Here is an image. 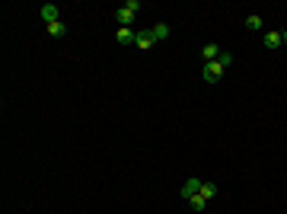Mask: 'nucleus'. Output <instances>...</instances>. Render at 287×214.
<instances>
[{
	"mask_svg": "<svg viewBox=\"0 0 287 214\" xmlns=\"http://www.w3.org/2000/svg\"><path fill=\"white\" fill-rule=\"evenodd\" d=\"M45 29H48V36H51V38H64L67 36V26L61 23V19H58V23H48Z\"/></svg>",
	"mask_w": 287,
	"mask_h": 214,
	"instance_id": "nucleus-8",
	"label": "nucleus"
},
{
	"mask_svg": "<svg viewBox=\"0 0 287 214\" xmlns=\"http://www.w3.org/2000/svg\"><path fill=\"white\" fill-rule=\"evenodd\" d=\"M42 19H45V26L58 23V6H54V3H42Z\"/></svg>",
	"mask_w": 287,
	"mask_h": 214,
	"instance_id": "nucleus-10",
	"label": "nucleus"
},
{
	"mask_svg": "<svg viewBox=\"0 0 287 214\" xmlns=\"http://www.w3.org/2000/svg\"><path fill=\"white\" fill-rule=\"evenodd\" d=\"M150 32H153V38H156V42H163V38H169V32H173V26H169V23H156V26H153V29H150Z\"/></svg>",
	"mask_w": 287,
	"mask_h": 214,
	"instance_id": "nucleus-9",
	"label": "nucleus"
},
{
	"mask_svg": "<svg viewBox=\"0 0 287 214\" xmlns=\"http://www.w3.org/2000/svg\"><path fill=\"white\" fill-rule=\"evenodd\" d=\"M220 55H223V51L217 48L214 42H211V45H204V48H201V58H204V61H208V64H211V61H217V58H220Z\"/></svg>",
	"mask_w": 287,
	"mask_h": 214,
	"instance_id": "nucleus-7",
	"label": "nucleus"
},
{
	"mask_svg": "<svg viewBox=\"0 0 287 214\" xmlns=\"http://www.w3.org/2000/svg\"><path fill=\"white\" fill-rule=\"evenodd\" d=\"M188 205H191V208H195L198 214H204V208H208V198L198 192V195H191V198H188Z\"/></svg>",
	"mask_w": 287,
	"mask_h": 214,
	"instance_id": "nucleus-11",
	"label": "nucleus"
},
{
	"mask_svg": "<svg viewBox=\"0 0 287 214\" xmlns=\"http://www.w3.org/2000/svg\"><path fill=\"white\" fill-rule=\"evenodd\" d=\"M138 13H141V0H125V3L115 10V19H118V26H128V29H131Z\"/></svg>",
	"mask_w": 287,
	"mask_h": 214,
	"instance_id": "nucleus-1",
	"label": "nucleus"
},
{
	"mask_svg": "<svg viewBox=\"0 0 287 214\" xmlns=\"http://www.w3.org/2000/svg\"><path fill=\"white\" fill-rule=\"evenodd\" d=\"M115 38H118V45H134V38H138V32L128 29V26H118V32H115Z\"/></svg>",
	"mask_w": 287,
	"mask_h": 214,
	"instance_id": "nucleus-6",
	"label": "nucleus"
},
{
	"mask_svg": "<svg viewBox=\"0 0 287 214\" xmlns=\"http://www.w3.org/2000/svg\"><path fill=\"white\" fill-rule=\"evenodd\" d=\"M134 45H138V48H141V51H147V48H153V45H156V38H153V32H150V29H141V32H138V38H134Z\"/></svg>",
	"mask_w": 287,
	"mask_h": 214,
	"instance_id": "nucleus-5",
	"label": "nucleus"
},
{
	"mask_svg": "<svg viewBox=\"0 0 287 214\" xmlns=\"http://www.w3.org/2000/svg\"><path fill=\"white\" fill-rule=\"evenodd\" d=\"M262 45H265V48H268V51H275V48H281V29H268V32H265V36H262Z\"/></svg>",
	"mask_w": 287,
	"mask_h": 214,
	"instance_id": "nucleus-4",
	"label": "nucleus"
},
{
	"mask_svg": "<svg viewBox=\"0 0 287 214\" xmlns=\"http://www.w3.org/2000/svg\"><path fill=\"white\" fill-rule=\"evenodd\" d=\"M281 42H284V45H287V32H281Z\"/></svg>",
	"mask_w": 287,
	"mask_h": 214,
	"instance_id": "nucleus-15",
	"label": "nucleus"
},
{
	"mask_svg": "<svg viewBox=\"0 0 287 214\" xmlns=\"http://www.w3.org/2000/svg\"><path fill=\"white\" fill-rule=\"evenodd\" d=\"M201 185H204L201 179H198V176H191V179H185V185H182V189H179V195H182V198H185V202H188L191 195H198V192H201Z\"/></svg>",
	"mask_w": 287,
	"mask_h": 214,
	"instance_id": "nucleus-3",
	"label": "nucleus"
},
{
	"mask_svg": "<svg viewBox=\"0 0 287 214\" xmlns=\"http://www.w3.org/2000/svg\"><path fill=\"white\" fill-rule=\"evenodd\" d=\"M223 71H227V68H223L220 61H211V64H204L201 77L208 80V83H220V80H223Z\"/></svg>",
	"mask_w": 287,
	"mask_h": 214,
	"instance_id": "nucleus-2",
	"label": "nucleus"
},
{
	"mask_svg": "<svg viewBox=\"0 0 287 214\" xmlns=\"http://www.w3.org/2000/svg\"><path fill=\"white\" fill-rule=\"evenodd\" d=\"M217 61H220V64H223V68H230V61H233V55H230V51H223V55H220V58H217Z\"/></svg>",
	"mask_w": 287,
	"mask_h": 214,
	"instance_id": "nucleus-14",
	"label": "nucleus"
},
{
	"mask_svg": "<svg viewBox=\"0 0 287 214\" xmlns=\"http://www.w3.org/2000/svg\"><path fill=\"white\" fill-rule=\"evenodd\" d=\"M217 192H220V189H217V185H214V182H204V185H201V195H204V198H208V202H211V198H214V195H217Z\"/></svg>",
	"mask_w": 287,
	"mask_h": 214,
	"instance_id": "nucleus-12",
	"label": "nucleus"
},
{
	"mask_svg": "<svg viewBox=\"0 0 287 214\" xmlns=\"http://www.w3.org/2000/svg\"><path fill=\"white\" fill-rule=\"evenodd\" d=\"M246 29L258 32V29H262V19H258V16H249V19H246Z\"/></svg>",
	"mask_w": 287,
	"mask_h": 214,
	"instance_id": "nucleus-13",
	"label": "nucleus"
}]
</instances>
